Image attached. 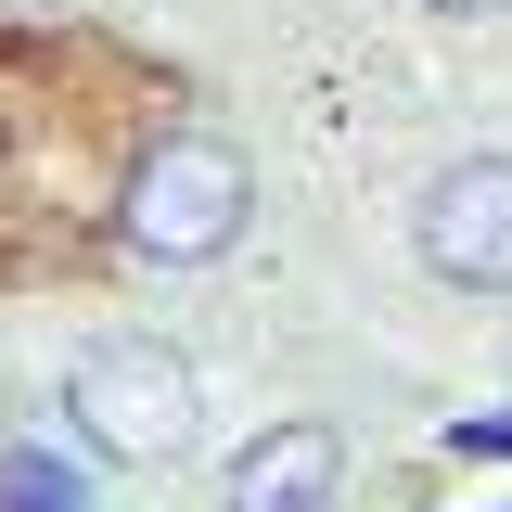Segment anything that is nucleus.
I'll use <instances>...</instances> for the list:
<instances>
[{"label":"nucleus","mask_w":512,"mask_h":512,"mask_svg":"<svg viewBox=\"0 0 512 512\" xmlns=\"http://www.w3.org/2000/svg\"><path fill=\"white\" fill-rule=\"evenodd\" d=\"M244 218H256L244 141H218V128H154V141L128 154L116 244L141 256V269H218V256L244 244Z\"/></svg>","instance_id":"obj_1"},{"label":"nucleus","mask_w":512,"mask_h":512,"mask_svg":"<svg viewBox=\"0 0 512 512\" xmlns=\"http://www.w3.org/2000/svg\"><path fill=\"white\" fill-rule=\"evenodd\" d=\"M64 423L103 448V461H180L192 423H205V384H192L180 346L103 333V346H77V372H64Z\"/></svg>","instance_id":"obj_2"},{"label":"nucleus","mask_w":512,"mask_h":512,"mask_svg":"<svg viewBox=\"0 0 512 512\" xmlns=\"http://www.w3.org/2000/svg\"><path fill=\"white\" fill-rule=\"evenodd\" d=\"M410 256L448 295H512V154H461L410 205Z\"/></svg>","instance_id":"obj_3"},{"label":"nucleus","mask_w":512,"mask_h":512,"mask_svg":"<svg viewBox=\"0 0 512 512\" xmlns=\"http://www.w3.org/2000/svg\"><path fill=\"white\" fill-rule=\"evenodd\" d=\"M333 487H346V436L333 423H269L231 461V512H333Z\"/></svg>","instance_id":"obj_4"},{"label":"nucleus","mask_w":512,"mask_h":512,"mask_svg":"<svg viewBox=\"0 0 512 512\" xmlns=\"http://www.w3.org/2000/svg\"><path fill=\"white\" fill-rule=\"evenodd\" d=\"M0 512H103L64 448H0Z\"/></svg>","instance_id":"obj_5"},{"label":"nucleus","mask_w":512,"mask_h":512,"mask_svg":"<svg viewBox=\"0 0 512 512\" xmlns=\"http://www.w3.org/2000/svg\"><path fill=\"white\" fill-rule=\"evenodd\" d=\"M461 461H512V410H474V423H448Z\"/></svg>","instance_id":"obj_6"},{"label":"nucleus","mask_w":512,"mask_h":512,"mask_svg":"<svg viewBox=\"0 0 512 512\" xmlns=\"http://www.w3.org/2000/svg\"><path fill=\"white\" fill-rule=\"evenodd\" d=\"M423 13H448V26H487V13H512V0H423Z\"/></svg>","instance_id":"obj_7"}]
</instances>
